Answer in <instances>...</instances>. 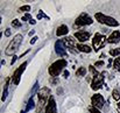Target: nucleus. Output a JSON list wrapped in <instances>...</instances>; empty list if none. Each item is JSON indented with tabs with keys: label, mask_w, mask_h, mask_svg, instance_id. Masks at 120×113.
Returning <instances> with one entry per match:
<instances>
[{
	"label": "nucleus",
	"mask_w": 120,
	"mask_h": 113,
	"mask_svg": "<svg viewBox=\"0 0 120 113\" xmlns=\"http://www.w3.org/2000/svg\"><path fill=\"white\" fill-rule=\"evenodd\" d=\"M104 64H105V63H104L103 61H98V62H96V63H94V67H96V68H98V67H103Z\"/></svg>",
	"instance_id": "obj_29"
},
{
	"label": "nucleus",
	"mask_w": 120,
	"mask_h": 113,
	"mask_svg": "<svg viewBox=\"0 0 120 113\" xmlns=\"http://www.w3.org/2000/svg\"><path fill=\"white\" fill-rule=\"evenodd\" d=\"M27 64H28V62H23L16 70H15V72L13 74V77H12V82H13V84L14 85H18L19 83H20V79H21V76L23 74V71H25V69H26V67H27Z\"/></svg>",
	"instance_id": "obj_7"
},
{
	"label": "nucleus",
	"mask_w": 120,
	"mask_h": 113,
	"mask_svg": "<svg viewBox=\"0 0 120 113\" xmlns=\"http://www.w3.org/2000/svg\"><path fill=\"white\" fill-rule=\"evenodd\" d=\"M85 75H86V69L84 67H80V68L77 69V71H76V76L77 77H84Z\"/></svg>",
	"instance_id": "obj_18"
},
{
	"label": "nucleus",
	"mask_w": 120,
	"mask_h": 113,
	"mask_svg": "<svg viewBox=\"0 0 120 113\" xmlns=\"http://www.w3.org/2000/svg\"><path fill=\"white\" fill-rule=\"evenodd\" d=\"M34 107H35L34 99H33V98H29L28 104H27V107H26V112H27V111H30V110H32V109H34Z\"/></svg>",
	"instance_id": "obj_20"
},
{
	"label": "nucleus",
	"mask_w": 120,
	"mask_h": 113,
	"mask_svg": "<svg viewBox=\"0 0 120 113\" xmlns=\"http://www.w3.org/2000/svg\"><path fill=\"white\" fill-rule=\"evenodd\" d=\"M94 18H96V20L99 22V23H101V25H106V26H109V27H118L119 26V22L116 20V19H113V18H111V16H109V15H105V14H103V13H96L94 14Z\"/></svg>",
	"instance_id": "obj_4"
},
{
	"label": "nucleus",
	"mask_w": 120,
	"mask_h": 113,
	"mask_svg": "<svg viewBox=\"0 0 120 113\" xmlns=\"http://www.w3.org/2000/svg\"><path fill=\"white\" fill-rule=\"evenodd\" d=\"M77 50L82 51V53H85V54H89V53H91V47H89L86 44H83V43H79V44H77Z\"/></svg>",
	"instance_id": "obj_16"
},
{
	"label": "nucleus",
	"mask_w": 120,
	"mask_h": 113,
	"mask_svg": "<svg viewBox=\"0 0 120 113\" xmlns=\"http://www.w3.org/2000/svg\"><path fill=\"white\" fill-rule=\"evenodd\" d=\"M63 75H64L65 78H68V77H69V71H68V70H64V71H63Z\"/></svg>",
	"instance_id": "obj_33"
},
{
	"label": "nucleus",
	"mask_w": 120,
	"mask_h": 113,
	"mask_svg": "<svg viewBox=\"0 0 120 113\" xmlns=\"http://www.w3.org/2000/svg\"><path fill=\"white\" fill-rule=\"evenodd\" d=\"M112 98H113L116 102H120V91L119 90L114 89V90L112 91Z\"/></svg>",
	"instance_id": "obj_19"
},
{
	"label": "nucleus",
	"mask_w": 120,
	"mask_h": 113,
	"mask_svg": "<svg viewBox=\"0 0 120 113\" xmlns=\"http://www.w3.org/2000/svg\"><path fill=\"white\" fill-rule=\"evenodd\" d=\"M21 25H22V23H21V21H20V20H18V19H14V20L12 21V26H13V27H15V28H20V27H21Z\"/></svg>",
	"instance_id": "obj_23"
},
{
	"label": "nucleus",
	"mask_w": 120,
	"mask_h": 113,
	"mask_svg": "<svg viewBox=\"0 0 120 113\" xmlns=\"http://www.w3.org/2000/svg\"><path fill=\"white\" fill-rule=\"evenodd\" d=\"M117 112L118 113H120V102L117 104Z\"/></svg>",
	"instance_id": "obj_34"
},
{
	"label": "nucleus",
	"mask_w": 120,
	"mask_h": 113,
	"mask_svg": "<svg viewBox=\"0 0 120 113\" xmlns=\"http://www.w3.org/2000/svg\"><path fill=\"white\" fill-rule=\"evenodd\" d=\"M62 41H63L65 48L69 49V51L71 54H77V44L75 43V40H72L71 38H64Z\"/></svg>",
	"instance_id": "obj_11"
},
{
	"label": "nucleus",
	"mask_w": 120,
	"mask_h": 113,
	"mask_svg": "<svg viewBox=\"0 0 120 113\" xmlns=\"http://www.w3.org/2000/svg\"><path fill=\"white\" fill-rule=\"evenodd\" d=\"M29 23H30V25H35V23H36V21H35V20H33V19H32V20H30V21H29Z\"/></svg>",
	"instance_id": "obj_35"
},
{
	"label": "nucleus",
	"mask_w": 120,
	"mask_h": 113,
	"mask_svg": "<svg viewBox=\"0 0 120 113\" xmlns=\"http://www.w3.org/2000/svg\"><path fill=\"white\" fill-rule=\"evenodd\" d=\"M38 19H39V20H41V19H49V16H48V15H45L43 11H40V12H39V14H38Z\"/></svg>",
	"instance_id": "obj_25"
},
{
	"label": "nucleus",
	"mask_w": 120,
	"mask_h": 113,
	"mask_svg": "<svg viewBox=\"0 0 120 113\" xmlns=\"http://www.w3.org/2000/svg\"><path fill=\"white\" fill-rule=\"evenodd\" d=\"M55 51H56V54H57L58 56H61V57H67V56H68L67 48H65V45H64V43H63L62 40L56 41V43H55Z\"/></svg>",
	"instance_id": "obj_10"
},
{
	"label": "nucleus",
	"mask_w": 120,
	"mask_h": 113,
	"mask_svg": "<svg viewBox=\"0 0 120 113\" xmlns=\"http://www.w3.org/2000/svg\"><path fill=\"white\" fill-rule=\"evenodd\" d=\"M92 22H93L92 18H91L89 14H86V13H82L76 19V21H75L76 26H80V27H83V26H87V25H91Z\"/></svg>",
	"instance_id": "obj_8"
},
{
	"label": "nucleus",
	"mask_w": 120,
	"mask_h": 113,
	"mask_svg": "<svg viewBox=\"0 0 120 113\" xmlns=\"http://www.w3.org/2000/svg\"><path fill=\"white\" fill-rule=\"evenodd\" d=\"M38 90H39V83L36 82V83L34 84V86H33V90H32V92H30V98H33V94H34V93H35Z\"/></svg>",
	"instance_id": "obj_27"
},
{
	"label": "nucleus",
	"mask_w": 120,
	"mask_h": 113,
	"mask_svg": "<svg viewBox=\"0 0 120 113\" xmlns=\"http://www.w3.org/2000/svg\"><path fill=\"white\" fill-rule=\"evenodd\" d=\"M26 20H32V15L29 14V13H26V15L25 16H22V19H21V21H26Z\"/></svg>",
	"instance_id": "obj_28"
},
{
	"label": "nucleus",
	"mask_w": 120,
	"mask_h": 113,
	"mask_svg": "<svg viewBox=\"0 0 120 113\" xmlns=\"http://www.w3.org/2000/svg\"><path fill=\"white\" fill-rule=\"evenodd\" d=\"M19 11H20V12H29V11H30V6H29V5L21 6V7L19 8Z\"/></svg>",
	"instance_id": "obj_26"
},
{
	"label": "nucleus",
	"mask_w": 120,
	"mask_h": 113,
	"mask_svg": "<svg viewBox=\"0 0 120 113\" xmlns=\"http://www.w3.org/2000/svg\"><path fill=\"white\" fill-rule=\"evenodd\" d=\"M91 104H92V106H94L97 109H101L105 104V99L100 93H96L91 97Z\"/></svg>",
	"instance_id": "obj_9"
},
{
	"label": "nucleus",
	"mask_w": 120,
	"mask_h": 113,
	"mask_svg": "<svg viewBox=\"0 0 120 113\" xmlns=\"http://www.w3.org/2000/svg\"><path fill=\"white\" fill-rule=\"evenodd\" d=\"M91 36V34L86 30H78L75 33V38H77L79 42H86Z\"/></svg>",
	"instance_id": "obj_13"
},
{
	"label": "nucleus",
	"mask_w": 120,
	"mask_h": 113,
	"mask_svg": "<svg viewBox=\"0 0 120 113\" xmlns=\"http://www.w3.org/2000/svg\"><path fill=\"white\" fill-rule=\"evenodd\" d=\"M68 33H69V28H68L65 25L60 26V27L57 28V30H56V35H57V36H63V35H67Z\"/></svg>",
	"instance_id": "obj_15"
},
{
	"label": "nucleus",
	"mask_w": 120,
	"mask_h": 113,
	"mask_svg": "<svg viewBox=\"0 0 120 113\" xmlns=\"http://www.w3.org/2000/svg\"><path fill=\"white\" fill-rule=\"evenodd\" d=\"M110 55L113 56V57H117L120 56V48H116V49H111L110 50Z\"/></svg>",
	"instance_id": "obj_22"
},
{
	"label": "nucleus",
	"mask_w": 120,
	"mask_h": 113,
	"mask_svg": "<svg viewBox=\"0 0 120 113\" xmlns=\"http://www.w3.org/2000/svg\"><path fill=\"white\" fill-rule=\"evenodd\" d=\"M113 69L116 71H120V58H116L113 61Z\"/></svg>",
	"instance_id": "obj_21"
},
{
	"label": "nucleus",
	"mask_w": 120,
	"mask_h": 113,
	"mask_svg": "<svg viewBox=\"0 0 120 113\" xmlns=\"http://www.w3.org/2000/svg\"><path fill=\"white\" fill-rule=\"evenodd\" d=\"M68 65V62L64 60V58H60L57 61H55L48 69V72L51 77H57L60 76V74L62 71H64V68H67Z\"/></svg>",
	"instance_id": "obj_1"
},
{
	"label": "nucleus",
	"mask_w": 120,
	"mask_h": 113,
	"mask_svg": "<svg viewBox=\"0 0 120 113\" xmlns=\"http://www.w3.org/2000/svg\"><path fill=\"white\" fill-rule=\"evenodd\" d=\"M105 76H106V72H105V71L100 72L99 75L94 76V77L92 78V80H91V89L94 90V91L101 89L103 85H104V78H105Z\"/></svg>",
	"instance_id": "obj_6"
},
{
	"label": "nucleus",
	"mask_w": 120,
	"mask_h": 113,
	"mask_svg": "<svg viewBox=\"0 0 120 113\" xmlns=\"http://www.w3.org/2000/svg\"><path fill=\"white\" fill-rule=\"evenodd\" d=\"M38 40H39V38H38V36H34V38L30 40V44H34V43H35V42H36Z\"/></svg>",
	"instance_id": "obj_31"
},
{
	"label": "nucleus",
	"mask_w": 120,
	"mask_h": 113,
	"mask_svg": "<svg viewBox=\"0 0 120 113\" xmlns=\"http://www.w3.org/2000/svg\"><path fill=\"white\" fill-rule=\"evenodd\" d=\"M45 113H57V105H56V102H55V98L52 96H50L48 103H47V106H45Z\"/></svg>",
	"instance_id": "obj_12"
},
{
	"label": "nucleus",
	"mask_w": 120,
	"mask_h": 113,
	"mask_svg": "<svg viewBox=\"0 0 120 113\" xmlns=\"http://www.w3.org/2000/svg\"><path fill=\"white\" fill-rule=\"evenodd\" d=\"M87 112L89 113H101L99 111V109H97V107H94V106H89Z\"/></svg>",
	"instance_id": "obj_24"
},
{
	"label": "nucleus",
	"mask_w": 120,
	"mask_h": 113,
	"mask_svg": "<svg viewBox=\"0 0 120 113\" xmlns=\"http://www.w3.org/2000/svg\"><path fill=\"white\" fill-rule=\"evenodd\" d=\"M50 89L44 86L42 87L40 91L38 92V97H39V104H38V112H42L45 103H48L49 98H50Z\"/></svg>",
	"instance_id": "obj_3"
},
{
	"label": "nucleus",
	"mask_w": 120,
	"mask_h": 113,
	"mask_svg": "<svg viewBox=\"0 0 120 113\" xmlns=\"http://www.w3.org/2000/svg\"><path fill=\"white\" fill-rule=\"evenodd\" d=\"M16 60H18V57H16V56H13V58H12V61H11V64L13 65V64L15 63V61H16Z\"/></svg>",
	"instance_id": "obj_32"
},
{
	"label": "nucleus",
	"mask_w": 120,
	"mask_h": 113,
	"mask_svg": "<svg viewBox=\"0 0 120 113\" xmlns=\"http://www.w3.org/2000/svg\"><path fill=\"white\" fill-rule=\"evenodd\" d=\"M106 42H107L106 36H104V35H101V34H99V33L94 34V36H93V38H92V45H93V49H94L96 51L100 50L101 48H104V45L106 44Z\"/></svg>",
	"instance_id": "obj_5"
},
{
	"label": "nucleus",
	"mask_w": 120,
	"mask_h": 113,
	"mask_svg": "<svg viewBox=\"0 0 120 113\" xmlns=\"http://www.w3.org/2000/svg\"><path fill=\"white\" fill-rule=\"evenodd\" d=\"M35 34V30H32V32H29V36H32V35H34Z\"/></svg>",
	"instance_id": "obj_36"
},
{
	"label": "nucleus",
	"mask_w": 120,
	"mask_h": 113,
	"mask_svg": "<svg viewBox=\"0 0 120 113\" xmlns=\"http://www.w3.org/2000/svg\"><path fill=\"white\" fill-rule=\"evenodd\" d=\"M21 113H26V112H25V111H21Z\"/></svg>",
	"instance_id": "obj_37"
},
{
	"label": "nucleus",
	"mask_w": 120,
	"mask_h": 113,
	"mask_svg": "<svg viewBox=\"0 0 120 113\" xmlns=\"http://www.w3.org/2000/svg\"><path fill=\"white\" fill-rule=\"evenodd\" d=\"M22 40H23V36L21 35V34H16L13 40L9 42V44L7 45V48H6V50H5V54L7 55V56H14V54L18 51V49H19V47H20V44H21V42H22Z\"/></svg>",
	"instance_id": "obj_2"
},
{
	"label": "nucleus",
	"mask_w": 120,
	"mask_h": 113,
	"mask_svg": "<svg viewBox=\"0 0 120 113\" xmlns=\"http://www.w3.org/2000/svg\"><path fill=\"white\" fill-rule=\"evenodd\" d=\"M11 34H12L11 29H9V28H7V29L5 30V35H6V36H11Z\"/></svg>",
	"instance_id": "obj_30"
},
{
	"label": "nucleus",
	"mask_w": 120,
	"mask_h": 113,
	"mask_svg": "<svg viewBox=\"0 0 120 113\" xmlns=\"http://www.w3.org/2000/svg\"><path fill=\"white\" fill-rule=\"evenodd\" d=\"M119 41H120V30H114L107 38V42L109 43H118Z\"/></svg>",
	"instance_id": "obj_14"
},
{
	"label": "nucleus",
	"mask_w": 120,
	"mask_h": 113,
	"mask_svg": "<svg viewBox=\"0 0 120 113\" xmlns=\"http://www.w3.org/2000/svg\"><path fill=\"white\" fill-rule=\"evenodd\" d=\"M8 82H9V79L6 80V84H5V87H4V92H2V97H1V100L2 102H5L6 98H7V96H8Z\"/></svg>",
	"instance_id": "obj_17"
}]
</instances>
